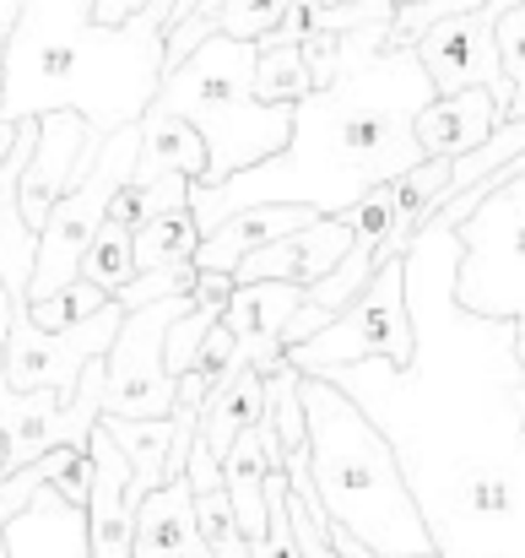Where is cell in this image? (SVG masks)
I'll use <instances>...</instances> for the list:
<instances>
[{"instance_id": "1", "label": "cell", "mask_w": 525, "mask_h": 558, "mask_svg": "<svg viewBox=\"0 0 525 558\" xmlns=\"http://www.w3.org/2000/svg\"><path fill=\"white\" fill-rule=\"evenodd\" d=\"M390 22H363L342 33L337 82L315 87L293 109V142L277 158L239 169L222 185H190L200 233L255 201H309L315 211H347L374 185L401 180L428 158L417 142V114L439 87L417 49L390 44Z\"/></svg>"}, {"instance_id": "2", "label": "cell", "mask_w": 525, "mask_h": 558, "mask_svg": "<svg viewBox=\"0 0 525 558\" xmlns=\"http://www.w3.org/2000/svg\"><path fill=\"white\" fill-rule=\"evenodd\" d=\"M174 0H147L131 22L103 27L98 0H22L5 38L0 120L76 109L98 136L136 125L163 87Z\"/></svg>"}, {"instance_id": "3", "label": "cell", "mask_w": 525, "mask_h": 558, "mask_svg": "<svg viewBox=\"0 0 525 558\" xmlns=\"http://www.w3.org/2000/svg\"><path fill=\"white\" fill-rule=\"evenodd\" d=\"M304 412H309V477L320 510L384 558L439 554V537L423 515L406 461L395 439L379 428V417L342 379L326 374H304Z\"/></svg>"}, {"instance_id": "4", "label": "cell", "mask_w": 525, "mask_h": 558, "mask_svg": "<svg viewBox=\"0 0 525 558\" xmlns=\"http://www.w3.org/2000/svg\"><path fill=\"white\" fill-rule=\"evenodd\" d=\"M255 60H260L255 38L211 33L200 49H190L179 65L163 71L152 104L184 114L211 147V169L200 185H222L239 169H255L293 142V109L255 98Z\"/></svg>"}, {"instance_id": "5", "label": "cell", "mask_w": 525, "mask_h": 558, "mask_svg": "<svg viewBox=\"0 0 525 558\" xmlns=\"http://www.w3.org/2000/svg\"><path fill=\"white\" fill-rule=\"evenodd\" d=\"M515 180L499 185L455 233V304L483 320H510L525 374V153L510 158Z\"/></svg>"}, {"instance_id": "6", "label": "cell", "mask_w": 525, "mask_h": 558, "mask_svg": "<svg viewBox=\"0 0 525 558\" xmlns=\"http://www.w3.org/2000/svg\"><path fill=\"white\" fill-rule=\"evenodd\" d=\"M288 359L304 374H326V379L357 369L368 359H379L390 369H412L417 326H412V299H406V255H390L347 310L326 331H315L309 342L288 348Z\"/></svg>"}, {"instance_id": "7", "label": "cell", "mask_w": 525, "mask_h": 558, "mask_svg": "<svg viewBox=\"0 0 525 558\" xmlns=\"http://www.w3.org/2000/svg\"><path fill=\"white\" fill-rule=\"evenodd\" d=\"M136 158H142V120L103 136L98 163L87 169V180H76V185L65 190V195L54 201L49 222L38 228V266H33L27 299H49V293H60V288H71V282L82 277V255H87V244L98 239V228H103V217H109L120 185H131Z\"/></svg>"}, {"instance_id": "8", "label": "cell", "mask_w": 525, "mask_h": 558, "mask_svg": "<svg viewBox=\"0 0 525 558\" xmlns=\"http://www.w3.org/2000/svg\"><path fill=\"white\" fill-rule=\"evenodd\" d=\"M195 304V293H169L152 304L125 310L109 359V390H103V412L120 417H169L179 401V379L169 374V326Z\"/></svg>"}, {"instance_id": "9", "label": "cell", "mask_w": 525, "mask_h": 558, "mask_svg": "<svg viewBox=\"0 0 525 558\" xmlns=\"http://www.w3.org/2000/svg\"><path fill=\"white\" fill-rule=\"evenodd\" d=\"M120 320H125V304L109 299L98 315H87V320H76V326H65V331H44V326L27 315V299H16L11 331H5V348H0V374H5L16 390H44V385H54V390L71 396L82 369L114 348Z\"/></svg>"}, {"instance_id": "10", "label": "cell", "mask_w": 525, "mask_h": 558, "mask_svg": "<svg viewBox=\"0 0 525 558\" xmlns=\"http://www.w3.org/2000/svg\"><path fill=\"white\" fill-rule=\"evenodd\" d=\"M510 5H515V0H483V5H472V11H455V16L434 22V27L412 44L439 93L493 87V98L504 104V120H510L515 87H510V76H504V65H499V16H504Z\"/></svg>"}, {"instance_id": "11", "label": "cell", "mask_w": 525, "mask_h": 558, "mask_svg": "<svg viewBox=\"0 0 525 558\" xmlns=\"http://www.w3.org/2000/svg\"><path fill=\"white\" fill-rule=\"evenodd\" d=\"M93 494H87V543L93 558H136V494H131V456L114 445V434L98 423L93 439Z\"/></svg>"}, {"instance_id": "12", "label": "cell", "mask_w": 525, "mask_h": 558, "mask_svg": "<svg viewBox=\"0 0 525 558\" xmlns=\"http://www.w3.org/2000/svg\"><path fill=\"white\" fill-rule=\"evenodd\" d=\"M499 125H504V104L493 98V87H461V93H434L423 104L417 142L428 158H466Z\"/></svg>"}, {"instance_id": "13", "label": "cell", "mask_w": 525, "mask_h": 558, "mask_svg": "<svg viewBox=\"0 0 525 558\" xmlns=\"http://www.w3.org/2000/svg\"><path fill=\"white\" fill-rule=\"evenodd\" d=\"M315 217H320V211H315L309 201H255V206H239L233 217H222V222L200 239L195 266H200V271H233L249 250H260V244H271V239H288V233L309 228Z\"/></svg>"}, {"instance_id": "14", "label": "cell", "mask_w": 525, "mask_h": 558, "mask_svg": "<svg viewBox=\"0 0 525 558\" xmlns=\"http://www.w3.org/2000/svg\"><path fill=\"white\" fill-rule=\"evenodd\" d=\"M5 526L11 558H93L87 543V505H71L60 488H38L33 505H22Z\"/></svg>"}, {"instance_id": "15", "label": "cell", "mask_w": 525, "mask_h": 558, "mask_svg": "<svg viewBox=\"0 0 525 558\" xmlns=\"http://www.w3.org/2000/svg\"><path fill=\"white\" fill-rule=\"evenodd\" d=\"M136 558H217L200 515H195V488L190 477H174L152 488L136 510Z\"/></svg>"}, {"instance_id": "16", "label": "cell", "mask_w": 525, "mask_h": 558, "mask_svg": "<svg viewBox=\"0 0 525 558\" xmlns=\"http://www.w3.org/2000/svg\"><path fill=\"white\" fill-rule=\"evenodd\" d=\"M206 169H211V147H206V136L174 114V109H147L142 114V158H136V185H152V180H163V174H190V180H206Z\"/></svg>"}, {"instance_id": "17", "label": "cell", "mask_w": 525, "mask_h": 558, "mask_svg": "<svg viewBox=\"0 0 525 558\" xmlns=\"http://www.w3.org/2000/svg\"><path fill=\"white\" fill-rule=\"evenodd\" d=\"M109 434H114V445L131 456V494H136V505L152 494V488H163L169 483V445H174V412L169 417H120V412H103L98 417Z\"/></svg>"}, {"instance_id": "18", "label": "cell", "mask_w": 525, "mask_h": 558, "mask_svg": "<svg viewBox=\"0 0 525 558\" xmlns=\"http://www.w3.org/2000/svg\"><path fill=\"white\" fill-rule=\"evenodd\" d=\"M304 299H309L304 282H239L222 310V326L233 337H282V326Z\"/></svg>"}, {"instance_id": "19", "label": "cell", "mask_w": 525, "mask_h": 558, "mask_svg": "<svg viewBox=\"0 0 525 558\" xmlns=\"http://www.w3.org/2000/svg\"><path fill=\"white\" fill-rule=\"evenodd\" d=\"M200 222L190 211V201H179L169 211H158L152 222L136 228V271H158V266H184L200 250Z\"/></svg>"}, {"instance_id": "20", "label": "cell", "mask_w": 525, "mask_h": 558, "mask_svg": "<svg viewBox=\"0 0 525 558\" xmlns=\"http://www.w3.org/2000/svg\"><path fill=\"white\" fill-rule=\"evenodd\" d=\"M309 93H315V71H309L304 44H271V49H260V60H255V98L260 104L298 109Z\"/></svg>"}, {"instance_id": "21", "label": "cell", "mask_w": 525, "mask_h": 558, "mask_svg": "<svg viewBox=\"0 0 525 558\" xmlns=\"http://www.w3.org/2000/svg\"><path fill=\"white\" fill-rule=\"evenodd\" d=\"M298 239V282L315 288L326 271H337L352 250V217L347 211H320L309 228L293 233Z\"/></svg>"}, {"instance_id": "22", "label": "cell", "mask_w": 525, "mask_h": 558, "mask_svg": "<svg viewBox=\"0 0 525 558\" xmlns=\"http://www.w3.org/2000/svg\"><path fill=\"white\" fill-rule=\"evenodd\" d=\"M82 277L98 282V288H109V293H120L136 277V228H125L120 217H103L98 239L82 255Z\"/></svg>"}, {"instance_id": "23", "label": "cell", "mask_w": 525, "mask_h": 558, "mask_svg": "<svg viewBox=\"0 0 525 558\" xmlns=\"http://www.w3.org/2000/svg\"><path fill=\"white\" fill-rule=\"evenodd\" d=\"M109 299H114L109 288H98V282L76 277L71 288H60V293H49V299H27V315H33L44 331H65V326H76V320L98 315Z\"/></svg>"}, {"instance_id": "24", "label": "cell", "mask_w": 525, "mask_h": 558, "mask_svg": "<svg viewBox=\"0 0 525 558\" xmlns=\"http://www.w3.org/2000/svg\"><path fill=\"white\" fill-rule=\"evenodd\" d=\"M195 515H200V532L211 543L217 558H255V543L244 537L239 515H233V499H228V483L211 488V494H195Z\"/></svg>"}, {"instance_id": "25", "label": "cell", "mask_w": 525, "mask_h": 558, "mask_svg": "<svg viewBox=\"0 0 525 558\" xmlns=\"http://www.w3.org/2000/svg\"><path fill=\"white\" fill-rule=\"evenodd\" d=\"M499 65H504L510 87H515L510 120H521L525 114V0H515V5L499 16Z\"/></svg>"}, {"instance_id": "26", "label": "cell", "mask_w": 525, "mask_h": 558, "mask_svg": "<svg viewBox=\"0 0 525 558\" xmlns=\"http://www.w3.org/2000/svg\"><path fill=\"white\" fill-rule=\"evenodd\" d=\"M195 277H200L195 260H184V266H158V271H136L114 299H120L125 310H136V304H152V299H169V293H195Z\"/></svg>"}, {"instance_id": "27", "label": "cell", "mask_w": 525, "mask_h": 558, "mask_svg": "<svg viewBox=\"0 0 525 558\" xmlns=\"http://www.w3.org/2000/svg\"><path fill=\"white\" fill-rule=\"evenodd\" d=\"M298 0H222V33L233 38H266L271 27L288 22Z\"/></svg>"}, {"instance_id": "28", "label": "cell", "mask_w": 525, "mask_h": 558, "mask_svg": "<svg viewBox=\"0 0 525 558\" xmlns=\"http://www.w3.org/2000/svg\"><path fill=\"white\" fill-rule=\"evenodd\" d=\"M472 5H483V0H412V5H395V22H390V44H417L434 22H444V16H455V11H472Z\"/></svg>"}, {"instance_id": "29", "label": "cell", "mask_w": 525, "mask_h": 558, "mask_svg": "<svg viewBox=\"0 0 525 558\" xmlns=\"http://www.w3.org/2000/svg\"><path fill=\"white\" fill-rule=\"evenodd\" d=\"M142 5H147V0H98V22H103V27H120V22H131Z\"/></svg>"}, {"instance_id": "30", "label": "cell", "mask_w": 525, "mask_h": 558, "mask_svg": "<svg viewBox=\"0 0 525 558\" xmlns=\"http://www.w3.org/2000/svg\"><path fill=\"white\" fill-rule=\"evenodd\" d=\"M16 16H22V0H0V60H5V38H11Z\"/></svg>"}, {"instance_id": "31", "label": "cell", "mask_w": 525, "mask_h": 558, "mask_svg": "<svg viewBox=\"0 0 525 558\" xmlns=\"http://www.w3.org/2000/svg\"><path fill=\"white\" fill-rule=\"evenodd\" d=\"M11 472V439H5V428H0V477Z\"/></svg>"}, {"instance_id": "32", "label": "cell", "mask_w": 525, "mask_h": 558, "mask_svg": "<svg viewBox=\"0 0 525 558\" xmlns=\"http://www.w3.org/2000/svg\"><path fill=\"white\" fill-rule=\"evenodd\" d=\"M0 98H5V71H0Z\"/></svg>"}]
</instances>
